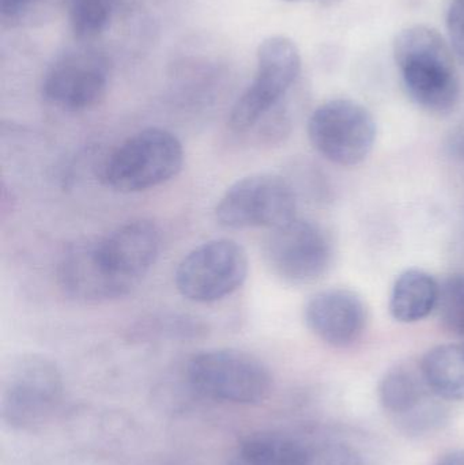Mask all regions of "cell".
<instances>
[{"label":"cell","mask_w":464,"mask_h":465,"mask_svg":"<svg viewBox=\"0 0 464 465\" xmlns=\"http://www.w3.org/2000/svg\"><path fill=\"white\" fill-rule=\"evenodd\" d=\"M160 251V229L147 220L123 223L101 238L76 241L60 257V289L84 303L125 297L150 272Z\"/></svg>","instance_id":"cell-1"},{"label":"cell","mask_w":464,"mask_h":465,"mask_svg":"<svg viewBox=\"0 0 464 465\" xmlns=\"http://www.w3.org/2000/svg\"><path fill=\"white\" fill-rule=\"evenodd\" d=\"M409 97L425 111L447 114L459 100V82L451 48L432 27L414 25L398 33L392 45Z\"/></svg>","instance_id":"cell-2"},{"label":"cell","mask_w":464,"mask_h":465,"mask_svg":"<svg viewBox=\"0 0 464 465\" xmlns=\"http://www.w3.org/2000/svg\"><path fill=\"white\" fill-rule=\"evenodd\" d=\"M183 163L184 149L174 134L146 128L125 139L101 161L97 179L116 193H143L176 177Z\"/></svg>","instance_id":"cell-3"},{"label":"cell","mask_w":464,"mask_h":465,"mask_svg":"<svg viewBox=\"0 0 464 465\" xmlns=\"http://www.w3.org/2000/svg\"><path fill=\"white\" fill-rule=\"evenodd\" d=\"M63 392L62 371L51 358L21 355L11 362L3 377L2 420L14 430H35L59 409Z\"/></svg>","instance_id":"cell-4"},{"label":"cell","mask_w":464,"mask_h":465,"mask_svg":"<svg viewBox=\"0 0 464 465\" xmlns=\"http://www.w3.org/2000/svg\"><path fill=\"white\" fill-rule=\"evenodd\" d=\"M301 73V56L296 44L285 35L262 41L256 52L252 84L240 95L229 116L234 133H247L281 108L289 90Z\"/></svg>","instance_id":"cell-5"},{"label":"cell","mask_w":464,"mask_h":465,"mask_svg":"<svg viewBox=\"0 0 464 465\" xmlns=\"http://www.w3.org/2000/svg\"><path fill=\"white\" fill-rule=\"evenodd\" d=\"M191 388L204 398L251 406L266 401L272 377L262 361L240 350H207L191 357L185 368Z\"/></svg>","instance_id":"cell-6"},{"label":"cell","mask_w":464,"mask_h":465,"mask_svg":"<svg viewBox=\"0 0 464 465\" xmlns=\"http://www.w3.org/2000/svg\"><path fill=\"white\" fill-rule=\"evenodd\" d=\"M293 185L272 173H259L234 183L215 206V220L232 231L281 228L297 218Z\"/></svg>","instance_id":"cell-7"},{"label":"cell","mask_w":464,"mask_h":465,"mask_svg":"<svg viewBox=\"0 0 464 465\" xmlns=\"http://www.w3.org/2000/svg\"><path fill=\"white\" fill-rule=\"evenodd\" d=\"M263 257L272 275L283 283L307 286L329 272L334 245L323 226L296 218L270 231L263 243Z\"/></svg>","instance_id":"cell-8"},{"label":"cell","mask_w":464,"mask_h":465,"mask_svg":"<svg viewBox=\"0 0 464 465\" xmlns=\"http://www.w3.org/2000/svg\"><path fill=\"white\" fill-rule=\"evenodd\" d=\"M376 135L372 114L361 104L346 98L321 104L308 122V138L313 149L335 165L364 163L375 147Z\"/></svg>","instance_id":"cell-9"},{"label":"cell","mask_w":464,"mask_h":465,"mask_svg":"<svg viewBox=\"0 0 464 465\" xmlns=\"http://www.w3.org/2000/svg\"><path fill=\"white\" fill-rule=\"evenodd\" d=\"M250 270L245 249L236 241L217 238L193 249L177 265L174 283L183 297L212 303L233 294Z\"/></svg>","instance_id":"cell-10"},{"label":"cell","mask_w":464,"mask_h":465,"mask_svg":"<svg viewBox=\"0 0 464 465\" xmlns=\"http://www.w3.org/2000/svg\"><path fill=\"white\" fill-rule=\"evenodd\" d=\"M379 401L397 425L409 437L433 433L449 420V401L439 398L417 366H394L379 382Z\"/></svg>","instance_id":"cell-11"},{"label":"cell","mask_w":464,"mask_h":465,"mask_svg":"<svg viewBox=\"0 0 464 465\" xmlns=\"http://www.w3.org/2000/svg\"><path fill=\"white\" fill-rule=\"evenodd\" d=\"M108 81V60L93 49H78L63 54L49 67L43 79V95L63 111H87L101 103Z\"/></svg>","instance_id":"cell-12"},{"label":"cell","mask_w":464,"mask_h":465,"mask_svg":"<svg viewBox=\"0 0 464 465\" xmlns=\"http://www.w3.org/2000/svg\"><path fill=\"white\" fill-rule=\"evenodd\" d=\"M304 320L313 335L337 349L353 346L364 335L368 311L356 292L330 289L313 295L304 309Z\"/></svg>","instance_id":"cell-13"},{"label":"cell","mask_w":464,"mask_h":465,"mask_svg":"<svg viewBox=\"0 0 464 465\" xmlns=\"http://www.w3.org/2000/svg\"><path fill=\"white\" fill-rule=\"evenodd\" d=\"M440 284L430 273L417 268L398 276L390 297V313L403 324L427 319L438 306Z\"/></svg>","instance_id":"cell-14"},{"label":"cell","mask_w":464,"mask_h":465,"mask_svg":"<svg viewBox=\"0 0 464 465\" xmlns=\"http://www.w3.org/2000/svg\"><path fill=\"white\" fill-rule=\"evenodd\" d=\"M430 390L449 403H464V341L433 347L420 362Z\"/></svg>","instance_id":"cell-15"},{"label":"cell","mask_w":464,"mask_h":465,"mask_svg":"<svg viewBox=\"0 0 464 465\" xmlns=\"http://www.w3.org/2000/svg\"><path fill=\"white\" fill-rule=\"evenodd\" d=\"M242 465H311L310 448L296 437L277 431H259L240 442Z\"/></svg>","instance_id":"cell-16"},{"label":"cell","mask_w":464,"mask_h":465,"mask_svg":"<svg viewBox=\"0 0 464 465\" xmlns=\"http://www.w3.org/2000/svg\"><path fill=\"white\" fill-rule=\"evenodd\" d=\"M116 0H65L71 29L79 40H93L108 27Z\"/></svg>","instance_id":"cell-17"},{"label":"cell","mask_w":464,"mask_h":465,"mask_svg":"<svg viewBox=\"0 0 464 465\" xmlns=\"http://www.w3.org/2000/svg\"><path fill=\"white\" fill-rule=\"evenodd\" d=\"M436 309L441 327L457 338H464V272L452 273L443 282Z\"/></svg>","instance_id":"cell-18"},{"label":"cell","mask_w":464,"mask_h":465,"mask_svg":"<svg viewBox=\"0 0 464 465\" xmlns=\"http://www.w3.org/2000/svg\"><path fill=\"white\" fill-rule=\"evenodd\" d=\"M311 465H368L364 453L342 440H327L318 444H308Z\"/></svg>","instance_id":"cell-19"},{"label":"cell","mask_w":464,"mask_h":465,"mask_svg":"<svg viewBox=\"0 0 464 465\" xmlns=\"http://www.w3.org/2000/svg\"><path fill=\"white\" fill-rule=\"evenodd\" d=\"M449 44L464 65V0H452L447 13Z\"/></svg>","instance_id":"cell-20"},{"label":"cell","mask_w":464,"mask_h":465,"mask_svg":"<svg viewBox=\"0 0 464 465\" xmlns=\"http://www.w3.org/2000/svg\"><path fill=\"white\" fill-rule=\"evenodd\" d=\"M35 0H0V10L5 18H19L32 7Z\"/></svg>","instance_id":"cell-21"},{"label":"cell","mask_w":464,"mask_h":465,"mask_svg":"<svg viewBox=\"0 0 464 465\" xmlns=\"http://www.w3.org/2000/svg\"><path fill=\"white\" fill-rule=\"evenodd\" d=\"M436 465H464V450H458L446 453Z\"/></svg>","instance_id":"cell-22"},{"label":"cell","mask_w":464,"mask_h":465,"mask_svg":"<svg viewBox=\"0 0 464 465\" xmlns=\"http://www.w3.org/2000/svg\"><path fill=\"white\" fill-rule=\"evenodd\" d=\"M283 2H301V0H283ZM316 2L323 3V5H334V3L341 2V0H316Z\"/></svg>","instance_id":"cell-23"}]
</instances>
